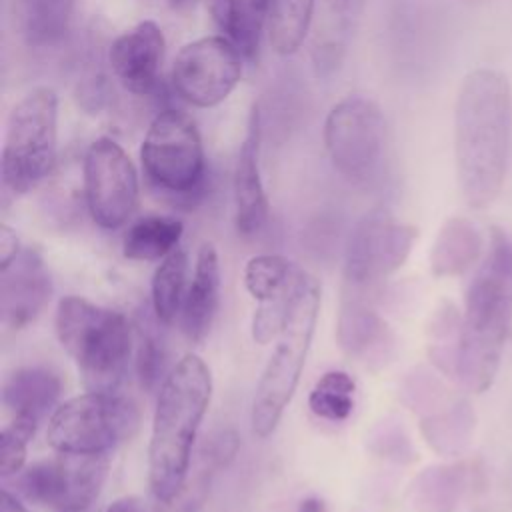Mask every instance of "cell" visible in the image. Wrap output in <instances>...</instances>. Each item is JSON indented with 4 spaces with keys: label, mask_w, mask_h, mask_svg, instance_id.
Instances as JSON below:
<instances>
[{
    "label": "cell",
    "mask_w": 512,
    "mask_h": 512,
    "mask_svg": "<svg viewBox=\"0 0 512 512\" xmlns=\"http://www.w3.org/2000/svg\"><path fill=\"white\" fill-rule=\"evenodd\" d=\"M512 138V90L494 68L470 70L454 104V164L460 192L474 210L502 192Z\"/></svg>",
    "instance_id": "cell-1"
},
{
    "label": "cell",
    "mask_w": 512,
    "mask_h": 512,
    "mask_svg": "<svg viewBox=\"0 0 512 512\" xmlns=\"http://www.w3.org/2000/svg\"><path fill=\"white\" fill-rule=\"evenodd\" d=\"M512 324V244L492 228L488 250L474 272L454 352V376L470 392H486L500 368Z\"/></svg>",
    "instance_id": "cell-2"
},
{
    "label": "cell",
    "mask_w": 512,
    "mask_h": 512,
    "mask_svg": "<svg viewBox=\"0 0 512 512\" xmlns=\"http://www.w3.org/2000/svg\"><path fill=\"white\" fill-rule=\"evenodd\" d=\"M210 396V368L196 354L178 360L160 386L148 446V482L158 502L174 498L190 472L192 446Z\"/></svg>",
    "instance_id": "cell-3"
},
{
    "label": "cell",
    "mask_w": 512,
    "mask_h": 512,
    "mask_svg": "<svg viewBox=\"0 0 512 512\" xmlns=\"http://www.w3.org/2000/svg\"><path fill=\"white\" fill-rule=\"evenodd\" d=\"M318 308V280L296 268L286 322L276 338V348L262 370L252 400L250 424L258 438H268L276 430L286 406L296 392L314 336Z\"/></svg>",
    "instance_id": "cell-4"
},
{
    "label": "cell",
    "mask_w": 512,
    "mask_h": 512,
    "mask_svg": "<svg viewBox=\"0 0 512 512\" xmlns=\"http://www.w3.org/2000/svg\"><path fill=\"white\" fill-rule=\"evenodd\" d=\"M56 336L88 390L116 392L132 352V328L124 314L64 296L56 308Z\"/></svg>",
    "instance_id": "cell-5"
},
{
    "label": "cell",
    "mask_w": 512,
    "mask_h": 512,
    "mask_svg": "<svg viewBox=\"0 0 512 512\" xmlns=\"http://www.w3.org/2000/svg\"><path fill=\"white\" fill-rule=\"evenodd\" d=\"M58 152V96L36 86L10 110L2 146V186L14 196L28 194L48 178Z\"/></svg>",
    "instance_id": "cell-6"
},
{
    "label": "cell",
    "mask_w": 512,
    "mask_h": 512,
    "mask_svg": "<svg viewBox=\"0 0 512 512\" xmlns=\"http://www.w3.org/2000/svg\"><path fill=\"white\" fill-rule=\"evenodd\" d=\"M140 424L138 406L118 392L74 396L54 410L46 442L66 454H108L130 440Z\"/></svg>",
    "instance_id": "cell-7"
},
{
    "label": "cell",
    "mask_w": 512,
    "mask_h": 512,
    "mask_svg": "<svg viewBox=\"0 0 512 512\" xmlns=\"http://www.w3.org/2000/svg\"><path fill=\"white\" fill-rule=\"evenodd\" d=\"M142 170L148 182L164 194L190 200L200 194L206 158L200 132L180 110H162L154 116L140 148Z\"/></svg>",
    "instance_id": "cell-8"
},
{
    "label": "cell",
    "mask_w": 512,
    "mask_h": 512,
    "mask_svg": "<svg viewBox=\"0 0 512 512\" xmlns=\"http://www.w3.org/2000/svg\"><path fill=\"white\" fill-rule=\"evenodd\" d=\"M386 122L376 102L364 96H346L336 102L324 120V144L334 168L352 182L374 176L384 154Z\"/></svg>",
    "instance_id": "cell-9"
},
{
    "label": "cell",
    "mask_w": 512,
    "mask_h": 512,
    "mask_svg": "<svg viewBox=\"0 0 512 512\" xmlns=\"http://www.w3.org/2000/svg\"><path fill=\"white\" fill-rule=\"evenodd\" d=\"M84 198L92 220L104 230L124 226L138 206V174L124 148L108 138H96L82 164Z\"/></svg>",
    "instance_id": "cell-10"
},
{
    "label": "cell",
    "mask_w": 512,
    "mask_h": 512,
    "mask_svg": "<svg viewBox=\"0 0 512 512\" xmlns=\"http://www.w3.org/2000/svg\"><path fill=\"white\" fill-rule=\"evenodd\" d=\"M108 454H66L28 466L18 478L20 492L58 512H84L98 498L108 474Z\"/></svg>",
    "instance_id": "cell-11"
},
{
    "label": "cell",
    "mask_w": 512,
    "mask_h": 512,
    "mask_svg": "<svg viewBox=\"0 0 512 512\" xmlns=\"http://www.w3.org/2000/svg\"><path fill=\"white\" fill-rule=\"evenodd\" d=\"M242 54L226 36H204L180 48L172 64L176 94L198 108L224 102L242 78Z\"/></svg>",
    "instance_id": "cell-12"
},
{
    "label": "cell",
    "mask_w": 512,
    "mask_h": 512,
    "mask_svg": "<svg viewBox=\"0 0 512 512\" xmlns=\"http://www.w3.org/2000/svg\"><path fill=\"white\" fill-rule=\"evenodd\" d=\"M418 238L412 224L388 212L366 214L352 230L346 246L344 276L354 286H368L394 274L410 256Z\"/></svg>",
    "instance_id": "cell-13"
},
{
    "label": "cell",
    "mask_w": 512,
    "mask_h": 512,
    "mask_svg": "<svg viewBox=\"0 0 512 512\" xmlns=\"http://www.w3.org/2000/svg\"><path fill=\"white\" fill-rule=\"evenodd\" d=\"M166 40L160 26L142 20L114 38L108 64L116 80L132 94L148 96L158 88Z\"/></svg>",
    "instance_id": "cell-14"
},
{
    "label": "cell",
    "mask_w": 512,
    "mask_h": 512,
    "mask_svg": "<svg viewBox=\"0 0 512 512\" xmlns=\"http://www.w3.org/2000/svg\"><path fill=\"white\" fill-rule=\"evenodd\" d=\"M52 294L50 272L34 248H24L0 270V312L2 322L20 330L30 324L46 306Z\"/></svg>",
    "instance_id": "cell-15"
},
{
    "label": "cell",
    "mask_w": 512,
    "mask_h": 512,
    "mask_svg": "<svg viewBox=\"0 0 512 512\" xmlns=\"http://www.w3.org/2000/svg\"><path fill=\"white\" fill-rule=\"evenodd\" d=\"M236 228L244 236L262 230L268 220V198L260 176V114L252 106L248 130L240 144L234 170Z\"/></svg>",
    "instance_id": "cell-16"
},
{
    "label": "cell",
    "mask_w": 512,
    "mask_h": 512,
    "mask_svg": "<svg viewBox=\"0 0 512 512\" xmlns=\"http://www.w3.org/2000/svg\"><path fill=\"white\" fill-rule=\"evenodd\" d=\"M362 10L364 0H316L310 54L318 76H328L342 64Z\"/></svg>",
    "instance_id": "cell-17"
},
{
    "label": "cell",
    "mask_w": 512,
    "mask_h": 512,
    "mask_svg": "<svg viewBox=\"0 0 512 512\" xmlns=\"http://www.w3.org/2000/svg\"><path fill=\"white\" fill-rule=\"evenodd\" d=\"M220 294V264L212 242L198 248L192 282L182 306V330L190 342L198 344L206 338L218 308Z\"/></svg>",
    "instance_id": "cell-18"
},
{
    "label": "cell",
    "mask_w": 512,
    "mask_h": 512,
    "mask_svg": "<svg viewBox=\"0 0 512 512\" xmlns=\"http://www.w3.org/2000/svg\"><path fill=\"white\" fill-rule=\"evenodd\" d=\"M62 382L56 372L44 366H26L12 372L2 386V404L12 416L40 422L58 402Z\"/></svg>",
    "instance_id": "cell-19"
},
{
    "label": "cell",
    "mask_w": 512,
    "mask_h": 512,
    "mask_svg": "<svg viewBox=\"0 0 512 512\" xmlns=\"http://www.w3.org/2000/svg\"><path fill=\"white\" fill-rule=\"evenodd\" d=\"M236 436L230 430L214 434L200 450V462L194 474L188 472L178 494L166 502H158L156 512H198L206 500L214 472L226 466L236 454Z\"/></svg>",
    "instance_id": "cell-20"
},
{
    "label": "cell",
    "mask_w": 512,
    "mask_h": 512,
    "mask_svg": "<svg viewBox=\"0 0 512 512\" xmlns=\"http://www.w3.org/2000/svg\"><path fill=\"white\" fill-rule=\"evenodd\" d=\"M76 0H14V14L28 46L58 44L72 22Z\"/></svg>",
    "instance_id": "cell-21"
},
{
    "label": "cell",
    "mask_w": 512,
    "mask_h": 512,
    "mask_svg": "<svg viewBox=\"0 0 512 512\" xmlns=\"http://www.w3.org/2000/svg\"><path fill=\"white\" fill-rule=\"evenodd\" d=\"M480 248L482 238L470 220L460 216L446 220L430 252L432 274L442 278L464 272L476 260Z\"/></svg>",
    "instance_id": "cell-22"
},
{
    "label": "cell",
    "mask_w": 512,
    "mask_h": 512,
    "mask_svg": "<svg viewBox=\"0 0 512 512\" xmlns=\"http://www.w3.org/2000/svg\"><path fill=\"white\" fill-rule=\"evenodd\" d=\"M184 226L172 216H144L136 220L124 234L122 252L128 260L152 262L166 258L178 248Z\"/></svg>",
    "instance_id": "cell-23"
},
{
    "label": "cell",
    "mask_w": 512,
    "mask_h": 512,
    "mask_svg": "<svg viewBox=\"0 0 512 512\" xmlns=\"http://www.w3.org/2000/svg\"><path fill=\"white\" fill-rule=\"evenodd\" d=\"M268 14L270 0H222V28L246 60L258 56L262 32L268 28Z\"/></svg>",
    "instance_id": "cell-24"
},
{
    "label": "cell",
    "mask_w": 512,
    "mask_h": 512,
    "mask_svg": "<svg viewBox=\"0 0 512 512\" xmlns=\"http://www.w3.org/2000/svg\"><path fill=\"white\" fill-rule=\"evenodd\" d=\"M338 342L350 356L366 358L386 346L388 326L374 310L350 302L342 308L338 318Z\"/></svg>",
    "instance_id": "cell-25"
},
{
    "label": "cell",
    "mask_w": 512,
    "mask_h": 512,
    "mask_svg": "<svg viewBox=\"0 0 512 512\" xmlns=\"http://www.w3.org/2000/svg\"><path fill=\"white\" fill-rule=\"evenodd\" d=\"M186 274L188 254L184 248H174L158 264L152 278V312L162 324H172L180 314L186 300Z\"/></svg>",
    "instance_id": "cell-26"
},
{
    "label": "cell",
    "mask_w": 512,
    "mask_h": 512,
    "mask_svg": "<svg viewBox=\"0 0 512 512\" xmlns=\"http://www.w3.org/2000/svg\"><path fill=\"white\" fill-rule=\"evenodd\" d=\"M316 0H270L268 40L274 52L294 54L312 26Z\"/></svg>",
    "instance_id": "cell-27"
},
{
    "label": "cell",
    "mask_w": 512,
    "mask_h": 512,
    "mask_svg": "<svg viewBox=\"0 0 512 512\" xmlns=\"http://www.w3.org/2000/svg\"><path fill=\"white\" fill-rule=\"evenodd\" d=\"M356 384L344 370H330L322 374L308 396L310 410L324 420H346L354 408Z\"/></svg>",
    "instance_id": "cell-28"
},
{
    "label": "cell",
    "mask_w": 512,
    "mask_h": 512,
    "mask_svg": "<svg viewBox=\"0 0 512 512\" xmlns=\"http://www.w3.org/2000/svg\"><path fill=\"white\" fill-rule=\"evenodd\" d=\"M296 268L278 254H260L248 260L244 268V284L258 302L274 300L288 292Z\"/></svg>",
    "instance_id": "cell-29"
},
{
    "label": "cell",
    "mask_w": 512,
    "mask_h": 512,
    "mask_svg": "<svg viewBox=\"0 0 512 512\" xmlns=\"http://www.w3.org/2000/svg\"><path fill=\"white\" fill-rule=\"evenodd\" d=\"M38 428L36 420L24 416H12L10 424L2 428L0 436V474L2 478L18 476L26 460L28 442L34 438Z\"/></svg>",
    "instance_id": "cell-30"
},
{
    "label": "cell",
    "mask_w": 512,
    "mask_h": 512,
    "mask_svg": "<svg viewBox=\"0 0 512 512\" xmlns=\"http://www.w3.org/2000/svg\"><path fill=\"white\" fill-rule=\"evenodd\" d=\"M158 324L146 322V328L144 326L140 328L136 368H138L140 384L146 390H154L158 386L166 368V344L162 334L158 332Z\"/></svg>",
    "instance_id": "cell-31"
},
{
    "label": "cell",
    "mask_w": 512,
    "mask_h": 512,
    "mask_svg": "<svg viewBox=\"0 0 512 512\" xmlns=\"http://www.w3.org/2000/svg\"><path fill=\"white\" fill-rule=\"evenodd\" d=\"M290 290H292V284H290L286 294L258 304V308L254 312V318H252V338H254V342L268 344L270 340L278 338V334L282 332V326L286 322L288 304H290Z\"/></svg>",
    "instance_id": "cell-32"
},
{
    "label": "cell",
    "mask_w": 512,
    "mask_h": 512,
    "mask_svg": "<svg viewBox=\"0 0 512 512\" xmlns=\"http://www.w3.org/2000/svg\"><path fill=\"white\" fill-rule=\"evenodd\" d=\"M20 254V242L16 232L8 226H0V270L6 268Z\"/></svg>",
    "instance_id": "cell-33"
},
{
    "label": "cell",
    "mask_w": 512,
    "mask_h": 512,
    "mask_svg": "<svg viewBox=\"0 0 512 512\" xmlns=\"http://www.w3.org/2000/svg\"><path fill=\"white\" fill-rule=\"evenodd\" d=\"M104 512H144V502L134 494L120 496Z\"/></svg>",
    "instance_id": "cell-34"
},
{
    "label": "cell",
    "mask_w": 512,
    "mask_h": 512,
    "mask_svg": "<svg viewBox=\"0 0 512 512\" xmlns=\"http://www.w3.org/2000/svg\"><path fill=\"white\" fill-rule=\"evenodd\" d=\"M0 512H30L14 494H10L6 488L2 490V504Z\"/></svg>",
    "instance_id": "cell-35"
},
{
    "label": "cell",
    "mask_w": 512,
    "mask_h": 512,
    "mask_svg": "<svg viewBox=\"0 0 512 512\" xmlns=\"http://www.w3.org/2000/svg\"><path fill=\"white\" fill-rule=\"evenodd\" d=\"M298 512H324V502L316 496H308L300 502Z\"/></svg>",
    "instance_id": "cell-36"
},
{
    "label": "cell",
    "mask_w": 512,
    "mask_h": 512,
    "mask_svg": "<svg viewBox=\"0 0 512 512\" xmlns=\"http://www.w3.org/2000/svg\"><path fill=\"white\" fill-rule=\"evenodd\" d=\"M148 4H154V6H176L180 4L182 0H146Z\"/></svg>",
    "instance_id": "cell-37"
}]
</instances>
